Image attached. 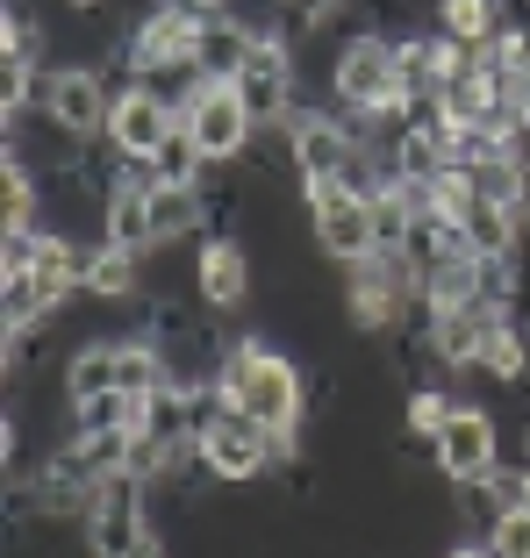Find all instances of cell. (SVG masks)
<instances>
[{
	"instance_id": "obj_1",
	"label": "cell",
	"mask_w": 530,
	"mask_h": 558,
	"mask_svg": "<svg viewBox=\"0 0 530 558\" xmlns=\"http://www.w3.org/2000/svg\"><path fill=\"white\" fill-rule=\"evenodd\" d=\"M222 395L230 409L258 415L273 437L287 444V459L301 451V429H309V379L287 351H273L265 337H237L230 344V365H222Z\"/></svg>"
},
{
	"instance_id": "obj_2",
	"label": "cell",
	"mask_w": 530,
	"mask_h": 558,
	"mask_svg": "<svg viewBox=\"0 0 530 558\" xmlns=\"http://www.w3.org/2000/svg\"><path fill=\"white\" fill-rule=\"evenodd\" d=\"M373 108H409L387 29H359L345 44H330V116H373Z\"/></svg>"
},
{
	"instance_id": "obj_3",
	"label": "cell",
	"mask_w": 530,
	"mask_h": 558,
	"mask_svg": "<svg viewBox=\"0 0 530 558\" xmlns=\"http://www.w3.org/2000/svg\"><path fill=\"white\" fill-rule=\"evenodd\" d=\"M194 451H201V465L216 473V487H258V480L287 459V444L273 437V429H265L258 415L230 409V395H216V401H208Z\"/></svg>"
},
{
	"instance_id": "obj_4",
	"label": "cell",
	"mask_w": 530,
	"mask_h": 558,
	"mask_svg": "<svg viewBox=\"0 0 530 558\" xmlns=\"http://www.w3.org/2000/svg\"><path fill=\"white\" fill-rule=\"evenodd\" d=\"M301 201H309V230H315V251L330 265H359L373 258L381 244V208H373V194H359L351 180H323V186H301Z\"/></svg>"
},
{
	"instance_id": "obj_5",
	"label": "cell",
	"mask_w": 530,
	"mask_h": 558,
	"mask_svg": "<svg viewBox=\"0 0 530 558\" xmlns=\"http://www.w3.org/2000/svg\"><path fill=\"white\" fill-rule=\"evenodd\" d=\"M237 100L251 108V122L258 130H280L287 116L301 108V86H309V72H301V44L294 36H258L244 58V72H237Z\"/></svg>"
},
{
	"instance_id": "obj_6",
	"label": "cell",
	"mask_w": 530,
	"mask_h": 558,
	"mask_svg": "<svg viewBox=\"0 0 530 558\" xmlns=\"http://www.w3.org/2000/svg\"><path fill=\"white\" fill-rule=\"evenodd\" d=\"M80 537H86V558H130L136 544L150 537V494L136 473H108L94 487L80 515Z\"/></svg>"
},
{
	"instance_id": "obj_7",
	"label": "cell",
	"mask_w": 530,
	"mask_h": 558,
	"mask_svg": "<svg viewBox=\"0 0 530 558\" xmlns=\"http://www.w3.org/2000/svg\"><path fill=\"white\" fill-rule=\"evenodd\" d=\"M130 80H108L100 65H44V86H36V108L50 122H65L72 136H108V116H116V94Z\"/></svg>"
},
{
	"instance_id": "obj_8",
	"label": "cell",
	"mask_w": 530,
	"mask_h": 558,
	"mask_svg": "<svg viewBox=\"0 0 530 558\" xmlns=\"http://www.w3.org/2000/svg\"><path fill=\"white\" fill-rule=\"evenodd\" d=\"M180 130L201 144L208 165H244V150L258 144V122H251V108L237 100L230 80H201L194 100L180 108Z\"/></svg>"
},
{
	"instance_id": "obj_9",
	"label": "cell",
	"mask_w": 530,
	"mask_h": 558,
	"mask_svg": "<svg viewBox=\"0 0 530 558\" xmlns=\"http://www.w3.org/2000/svg\"><path fill=\"white\" fill-rule=\"evenodd\" d=\"M280 130H287V144H294V180L301 186L345 180L351 165H359V130H351L345 116H330V108H309V100H301Z\"/></svg>"
},
{
	"instance_id": "obj_10",
	"label": "cell",
	"mask_w": 530,
	"mask_h": 558,
	"mask_svg": "<svg viewBox=\"0 0 530 558\" xmlns=\"http://www.w3.org/2000/svg\"><path fill=\"white\" fill-rule=\"evenodd\" d=\"M431 459H437V473H445L451 487L495 480L502 473V423L487 409H473V401H459V415L431 437Z\"/></svg>"
},
{
	"instance_id": "obj_11",
	"label": "cell",
	"mask_w": 530,
	"mask_h": 558,
	"mask_svg": "<svg viewBox=\"0 0 530 558\" xmlns=\"http://www.w3.org/2000/svg\"><path fill=\"white\" fill-rule=\"evenodd\" d=\"M172 130H180V108H172L158 86L130 80L116 94V116H108V144L122 150V165H150L158 150L172 144Z\"/></svg>"
},
{
	"instance_id": "obj_12",
	"label": "cell",
	"mask_w": 530,
	"mask_h": 558,
	"mask_svg": "<svg viewBox=\"0 0 530 558\" xmlns=\"http://www.w3.org/2000/svg\"><path fill=\"white\" fill-rule=\"evenodd\" d=\"M194 301L208 315H244L251 308V258L237 236H208L194 251Z\"/></svg>"
},
{
	"instance_id": "obj_13",
	"label": "cell",
	"mask_w": 530,
	"mask_h": 558,
	"mask_svg": "<svg viewBox=\"0 0 530 558\" xmlns=\"http://www.w3.org/2000/svg\"><path fill=\"white\" fill-rule=\"evenodd\" d=\"M144 265L150 258H136V251H122V244H94L86 251V279H80V294L94 301V308H144Z\"/></svg>"
},
{
	"instance_id": "obj_14",
	"label": "cell",
	"mask_w": 530,
	"mask_h": 558,
	"mask_svg": "<svg viewBox=\"0 0 530 558\" xmlns=\"http://www.w3.org/2000/svg\"><path fill=\"white\" fill-rule=\"evenodd\" d=\"M150 230H158V244L208 236V194L186 186V180H158V172H150Z\"/></svg>"
},
{
	"instance_id": "obj_15",
	"label": "cell",
	"mask_w": 530,
	"mask_h": 558,
	"mask_svg": "<svg viewBox=\"0 0 530 558\" xmlns=\"http://www.w3.org/2000/svg\"><path fill=\"white\" fill-rule=\"evenodd\" d=\"M251 44H258V29L237 15H216V22H201L194 29V72L201 80H237L251 58Z\"/></svg>"
},
{
	"instance_id": "obj_16",
	"label": "cell",
	"mask_w": 530,
	"mask_h": 558,
	"mask_svg": "<svg viewBox=\"0 0 530 558\" xmlns=\"http://www.w3.org/2000/svg\"><path fill=\"white\" fill-rule=\"evenodd\" d=\"M58 395H65V409L116 395V337H86V344H72L65 373H58Z\"/></svg>"
},
{
	"instance_id": "obj_17",
	"label": "cell",
	"mask_w": 530,
	"mask_h": 558,
	"mask_svg": "<svg viewBox=\"0 0 530 558\" xmlns=\"http://www.w3.org/2000/svg\"><path fill=\"white\" fill-rule=\"evenodd\" d=\"M166 387H172V373H166V359H158V344H150L144 329L116 337V395L150 401V395H166Z\"/></svg>"
},
{
	"instance_id": "obj_18",
	"label": "cell",
	"mask_w": 530,
	"mask_h": 558,
	"mask_svg": "<svg viewBox=\"0 0 530 558\" xmlns=\"http://www.w3.org/2000/svg\"><path fill=\"white\" fill-rule=\"evenodd\" d=\"M495 22H502V0H437L431 8V29H445L451 44H481Z\"/></svg>"
},
{
	"instance_id": "obj_19",
	"label": "cell",
	"mask_w": 530,
	"mask_h": 558,
	"mask_svg": "<svg viewBox=\"0 0 530 558\" xmlns=\"http://www.w3.org/2000/svg\"><path fill=\"white\" fill-rule=\"evenodd\" d=\"M451 415H459V395H445V387H431V379H423V387H409V401H401V423H409L423 444H431Z\"/></svg>"
},
{
	"instance_id": "obj_20",
	"label": "cell",
	"mask_w": 530,
	"mask_h": 558,
	"mask_svg": "<svg viewBox=\"0 0 530 558\" xmlns=\"http://www.w3.org/2000/svg\"><path fill=\"white\" fill-rule=\"evenodd\" d=\"M487 558H530V509H509L487 537Z\"/></svg>"
},
{
	"instance_id": "obj_21",
	"label": "cell",
	"mask_w": 530,
	"mask_h": 558,
	"mask_svg": "<svg viewBox=\"0 0 530 558\" xmlns=\"http://www.w3.org/2000/svg\"><path fill=\"white\" fill-rule=\"evenodd\" d=\"M130 558H172V551H166V544H158V530H150V537H144V544H136V551H130Z\"/></svg>"
},
{
	"instance_id": "obj_22",
	"label": "cell",
	"mask_w": 530,
	"mask_h": 558,
	"mask_svg": "<svg viewBox=\"0 0 530 558\" xmlns=\"http://www.w3.org/2000/svg\"><path fill=\"white\" fill-rule=\"evenodd\" d=\"M437 558H487V544H466V537H459L451 551H437Z\"/></svg>"
},
{
	"instance_id": "obj_23",
	"label": "cell",
	"mask_w": 530,
	"mask_h": 558,
	"mask_svg": "<svg viewBox=\"0 0 530 558\" xmlns=\"http://www.w3.org/2000/svg\"><path fill=\"white\" fill-rule=\"evenodd\" d=\"M65 8H100V0H65Z\"/></svg>"
}]
</instances>
